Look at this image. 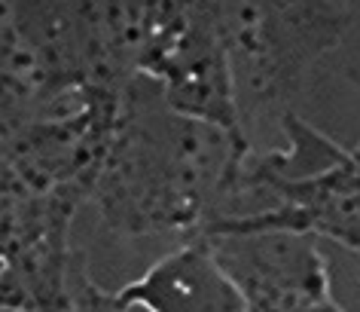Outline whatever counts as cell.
I'll return each mask as SVG.
<instances>
[{"mask_svg": "<svg viewBox=\"0 0 360 312\" xmlns=\"http://www.w3.org/2000/svg\"><path fill=\"white\" fill-rule=\"evenodd\" d=\"M248 154V138L174 111L150 77L131 74L89 199L120 236L193 239L229 211Z\"/></svg>", "mask_w": 360, "mask_h": 312, "instance_id": "cell-1", "label": "cell"}, {"mask_svg": "<svg viewBox=\"0 0 360 312\" xmlns=\"http://www.w3.org/2000/svg\"><path fill=\"white\" fill-rule=\"evenodd\" d=\"M226 46L238 113L263 108L300 83L302 70L333 49L348 15L330 0H208Z\"/></svg>", "mask_w": 360, "mask_h": 312, "instance_id": "cell-2", "label": "cell"}, {"mask_svg": "<svg viewBox=\"0 0 360 312\" xmlns=\"http://www.w3.org/2000/svg\"><path fill=\"white\" fill-rule=\"evenodd\" d=\"M113 297L129 309L143 306L147 312H245L238 291L214 263L202 236L162 257Z\"/></svg>", "mask_w": 360, "mask_h": 312, "instance_id": "cell-4", "label": "cell"}, {"mask_svg": "<svg viewBox=\"0 0 360 312\" xmlns=\"http://www.w3.org/2000/svg\"><path fill=\"white\" fill-rule=\"evenodd\" d=\"M245 312H342L327 288V263L311 233L202 236Z\"/></svg>", "mask_w": 360, "mask_h": 312, "instance_id": "cell-3", "label": "cell"}, {"mask_svg": "<svg viewBox=\"0 0 360 312\" xmlns=\"http://www.w3.org/2000/svg\"><path fill=\"white\" fill-rule=\"evenodd\" d=\"M348 163H351V168H354V175H357V181H360V144L354 150H348Z\"/></svg>", "mask_w": 360, "mask_h": 312, "instance_id": "cell-5", "label": "cell"}]
</instances>
